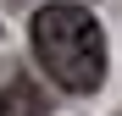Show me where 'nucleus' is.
Wrapping results in <instances>:
<instances>
[{"instance_id": "f03ea898", "label": "nucleus", "mask_w": 122, "mask_h": 116, "mask_svg": "<svg viewBox=\"0 0 122 116\" xmlns=\"http://www.w3.org/2000/svg\"><path fill=\"white\" fill-rule=\"evenodd\" d=\"M0 116H17V105H11V100H6V94H0Z\"/></svg>"}, {"instance_id": "f257e3e1", "label": "nucleus", "mask_w": 122, "mask_h": 116, "mask_svg": "<svg viewBox=\"0 0 122 116\" xmlns=\"http://www.w3.org/2000/svg\"><path fill=\"white\" fill-rule=\"evenodd\" d=\"M33 61L45 66L50 83H61L67 94H94L106 83V33H100L94 11L72 6V0H56V6H39L33 22Z\"/></svg>"}]
</instances>
